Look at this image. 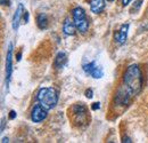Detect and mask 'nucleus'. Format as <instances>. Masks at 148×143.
<instances>
[{"mask_svg": "<svg viewBox=\"0 0 148 143\" xmlns=\"http://www.w3.org/2000/svg\"><path fill=\"white\" fill-rule=\"evenodd\" d=\"M143 90V72L138 64H131L123 74L122 85L117 88L114 102L119 107L128 106L132 97L137 96Z\"/></svg>", "mask_w": 148, "mask_h": 143, "instance_id": "1", "label": "nucleus"}, {"mask_svg": "<svg viewBox=\"0 0 148 143\" xmlns=\"http://www.w3.org/2000/svg\"><path fill=\"white\" fill-rule=\"evenodd\" d=\"M37 101L46 110H51L58 103V92L54 87H42L38 90Z\"/></svg>", "mask_w": 148, "mask_h": 143, "instance_id": "2", "label": "nucleus"}, {"mask_svg": "<svg viewBox=\"0 0 148 143\" xmlns=\"http://www.w3.org/2000/svg\"><path fill=\"white\" fill-rule=\"evenodd\" d=\"M71 115L74 124L77 126H87L89 124V112L84 103H75L72 106Z\"/></svg>", "mask_w": 148, "mask_h": 143, "instance_id": "3", "label": "nucleus"}, {"mask_svg": "<svg viewBox=\"0 0 148 143\" xmlns=\"http://www.w3.org/2000/svg\"><path fill=\"white\" fill-rule=\"evenodd\" d=\"M73 22L76 26V30L81 33H86L89 29V19L87 17V14L82 7H75L72 10Z\"/></svg>", "mask_w": 148, "mask_h": 143, "instance_id": "4", "label": "nucleus"}, {"mask_svg": "<svg viewBox=\"0 0 148 143\" xmlns=\"http://www.w3.org/2000/svg\"><path fill=\"white\" fill-rule=\"evenodd\" d=\"M82 69L87 74L91 76L95 79H100L104 77V70L101 67L97 65L96 62H89V63H83Z\"/></svg>", "mask_w": 148, "mask_h": 143, "instance_id": "5", "label": "nucleus"}, {"mask_svg": "<svg viewBox=\"0 0 148 143\" xmlns=\"http://www.w3.org/2000/svg\"><path fill=\"white\" fill-rule=\"evenodd\" d=\"M12 73H13V44L9 42L7 56H6V87H7V90L9 88Z\"/></svg>", "mask_w": 148, "mask_h": 143, "instance_id": "6", "label": "nucleus"}, {"mask_svg": "<svg viewBox=\"0 0 148 143\" xmlns=\"http://www.w3.org/2000/svg\"><path fill=\"white\" fill-rule=\"evenodd\" d=\"M47 115H48V110H46L42 106H40L38 103L32 109L31 119L33 123H41L42 120H45L47 118Z\"/></svg>", "mask_w": 148, "mask_h": 143, "instance_id": "7", "label": "nucleus"}, {"mask_svg": "<svg viewBox=\"0 0 148 143\" xmlns=\"http://www.w3.org/2000/svg\"><path fill=\"white\" fill-rule=\"evenodd\" d=\"M129 23H125V24H122L119 32L115 33V41L119 44V45H122L125 42L127 38H128V31H129Z\"/></svg>", "mask_w": 148, "mask_h": 143, "instance_id": "8", "label": "nucleus"}, {"mask_svg": "<svg viewBox=\"0 0 148 143\" xmlns=\"http://www.w3.org/2000/svg\"><path fill=\"white\" fill-rule=\"evenodd\" d=\"M23 15H24V7H23V3H19L17 6V9L14 13L13 19H12V26H13L14 31H17L19 23H21V18H22Z\"/></svg>", "mask_w": 148, "mask_h": 143, "instance_id": "9", "label": "nucleus"}, {"mask_svg": "<svg viewBox=\"0 0 148 143\" xmlns=\"http://www.w3.org/2000/svg\"><path fill=\"white\" fill-rule=\"evenodd\" d=\"M75 30H76V26H75L73 21H71L69 17L65 18V21L63 23V32L66 36H74L75 35Z\"/></svg>", "mask_w": 148, "mask_h": 143, "instance_id": "10", "label": "nucleus"}, {"mask_svg": "<svg viewBox=\"0 0 148 143\" xmlns=\"http://www.w3.org/2000/svg\"><path fill=\"white\" fill-rule=\"evenodd\" d=\"M67 63V55L65 52H59L56 55L55 60H54V67L56 69H62L66 65Z\"/></svg>", "mask_w": 148, "mask_h": 143, "instance_id": "11", "label": "nucleus"}, {"mask_svg": "<svg viewBox=\"0 0 148 143\" xmlns=\"http://www.w3.org/2000/svg\"><path fill=\"white\" fill-rule=\"evenodd\" d=\"M105 9V0H90V10L99 14Z\"/></svg>", "mask_w": 148, "mask_h": 143, "instance_id": "12", "label": "nucleus"}, {"mask_svg": "<svg viewBox=\"0 0 148 143\" xmlns=\"http://www.w3.org/2000/svg\"><path fill=\"white\" fill-rule=\"evenodd\" d=\"M37 25L40 30H46L48 28V17L46 14L40 13L37 15Z\"/></svg>", "mask_w": 148, "mask_h": 143, "instance_id": "13", "label": "nucleus"}, {"mask_svg": "<svg viewBox=\"0 0 148 143\" xmlns=\"http://www.w3.org/2000/svg\"><path fill=\"white\" fill-rule=\"evenodd\" d=\"M134 3H136V5L133 6V9H134V10H138V9L140 8V6H141V3H143V0H138V1H136Z\"/></svg>", "mask_w": 148, "mask_h": 143, "instance_id": "14", "label": "nucleus"}, {"mask_svg": "<svg viewBox=\"0 0 148 143\" xmlns=\"http://www.w3.org/2000/svg\"><path fill=\"white\" fill-rule=\"evenodd\" d=\"M86 96H87L88 99H92L93 92H92V90H91V88H89V90H86Z\"/></svg>", "mask_w": 148, "mask_h": 143, "instance_id": "15", "label": "nucleus"}, {"mask_svg": "<svg viewBox=\"0 0 148 143\" xmlns=\"http://www.w3.org/2000/svg\"><path fill=\"white\" fill-rule=\"evenodd\" d=\"M99 108H100V103L99 102H95V103H92V106H91V109H92L93 111L98 110Z\"/></svg>", "mask_w": 148, "mask_h": 143, "instance_id": "16", "label": "nucleus"}, {"mask_svg": "<svg viewBox=\"0 0 148 143\" xmlns=\"http://www.w3.org/2000/svg\"><path fill=\"white\" fill-rule=\"evenodd\" d=\"M15 118H16V112L14 110H12L9 112V119H15Z\"/></svg>", "mask_w": 148, "mask_h": 143, "instance_id": "17", "label": "nucleus"}, {"mask_svg": "<svg viewBox=\"0 0 148 143\" xmlns=\"http://www.w3.org/2000/svg\"><path fill=\"white\" fill-rule=\"evenodd\" d=\"M23 17H24L25 23H27V22H29V13H27L26 10H24V15H23Z\"/></svg>", "mask_w": 148, "mask_h": 143, "instance_id": "18", "label": "nucleus"}, {"mask_svg": "<svg viewBox=\"0 0 148 143\" xmlns=\"http://www.w3.org/2000/svg\"><path fill=\"white\" fill-rule=\"evenodd\" d=\"M130 2H131V0H122V6L123 7H125V6H128Z\"/></svg>", "mask_w": 148, "mask_h": 143, "instance_id": "19", "label": "nucleus"}, {"mask_svg": "<svg viewBox=\"0 0 148 143\" xmlns=\"http://www.w3.org/2000/svg\"><path fill=\"white\" fill-rule=\"evenodd\" d=\"M0 2H1L2 6H5V5H9V3H10L9 0H0Z\"/></svg>", "mask_w": 148, "mask_h": 143, "instance_id": "20", "label": "nucleus"}, {"mask_svg": "<svg viewBox=\"0 0 148 143\" xmlns=\"http://www.w3.org/2000/svg\"><path fill=\"white\" fill-rule=\"evenodd\" d=\"M5 119L2 118V120H1V132H3V129H5Z\"/></svg>", "mask_w": 148, "mask_h": 143, "instance_id": "21", "label": "nucleus"}, {"mask_svg": "<svg viewBox=\"0 0 148 143\" xmlns=\"http://www.w3.org/2000/svg\"><path fill=\"white\" fill-rule=\"evenodd\" d=\"M16 58H17V61H21V58H22V52L17 53V55H16Z\"/></svg>", "mask_w": 148, "mask_h": 143, "instance_id": "22", "label": "nucleus"}, {"mask_svg": "<svg viewBox=\"0 0 148 143\" xmlns=\"http://www.w3.org/2000/svg\"><path fill=\"white\" fill-rule=\"evenodd\" d=\"M123 142H132V141L130 140L129 137H124V139H123Z\"/></svg>", "mask_w": 148, "mask_h": 143, "instance_id": "23", "label": "nucleus"}, {"mask_svg": "<svg viewBox=\"0 0 148 143\" xmlns=\"http://www.w3.org/2000/svg\"><path fill=\"white\" fill-rule=\"evenodd\" d=\"M2 143H6V142H8V137H3L2 139V141H1Z\"/></svg>", "mask_w": 148, "mask_h": 143, "instance_id": "24", "label": "nucleus"}, {"mask_svg": "<svg viewBox=\"0 0 148 143\" xmlns=\"http://www.w3.org/2000/svg\"><path fill=\"white\" fill-rule=\"evenodd\" d=\"M107 1H114V0H107Z\"/></svg>", "mask_w": 148, "mask_h": 143, "instance_id": "25", "label": "nucleus"}]
</instances>
